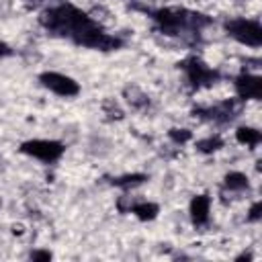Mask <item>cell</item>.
I'll return each instance as SVG.
<instances>
[{
  "label": "cell",
  "mask_w": 262,
  "mask_h": 262,
  "mask_svg": "<svg viewBox=\"0 0 262 262\" xmlns=\"http://www.w3.org/2000/svg\"><path fill=\"white\" fill-rule=\"evenodd\" d=\"M228 31L246 45H260L262 41V29L254 21H232L228 23Z\"/></svg>",
  "instance_id": "obj_1"
},
{
  "label": "cell",
  "mask_w": 262,
  "mask_h": 262,
  "mask_svg": "<svg viewBox=\"0 0 262 262\" xmlns=\"http://www.w3.org/2000/svg\"><path fill=\"white\" fill-rule=\"evenodd\" d=\"M23 152L35 156V158H39L43 162H54V160H58L60 156H62L64 148L60 144H56V142H43V139H37V142L25 144Z\"/></svg>",
  "instance_id": "obj_2"
},
{
  "label": "cell",
  "mask_w": 262,
  "mask_h": 262,
  "mask_svg": "<svg viewBox=\"0 0 262 262\" xmlns=\"http://www.w3.org/2000/svg\"><path fill=\"white\" fill-rule=\"evenodd\" d=\"M41 80H43V84L47 86L49 90H54V92H58L62 96H72V94L78 92V84L72 78H68V76L49 72V74H43Z\"/></svg>",
  "instance_id": "obj_3"
},
{
  "label": "cell",
  "mask_w": 262,
  "mask_h": 262,
  "mask_svg": "<svg viewBox=\"0 0 262 262\" xmlns=\"http://www.w3.org/2000/svg\"><path fill=\"white\" fill-rule=\"evenodd\" d=\"M238 92L242 98H258L262 92V82L252 76H242L238 80Z\"/></svg>",
  "instance_id": "obj_4"
},
{
  "label": "cell",
  "mask_w": 262,
  "mask_h": 262,
  "mask_svg": "<svg viewBox=\"0 0 262 262\" xmlns=\"http://www.w3.org/2000/svg\"><path fill=\"white\" fill-rule=\"evenodd\" d=\"M188 78H190V82H195V84H205V82H209V80L215 78V72L207 70L199 62H193V64L188 66Z\"/></svg>",
  "instance_id": "obj_5"
},
{
  "label": "cell",
  "mask_w": 262,
  "mask_h": 262,
  "mask_svg": "<svg viewBox=\"0 0 262 262\" xmlns=\"http://www.w3.org/2000/svg\"><path fill=\"white\" fill-rule=\"evenodd\" d=\"M190 213H193L195 223L207 221V215H209V199H207L205 195L197 197L193 203H190Z\"/></svg>",
  "instance_id": "obj_6"
},
{
  "label": "cell",
  "mask_w": 262,
  "mask_h": 262,
  "mask_svg": "<svg viewBox=\"0 0 262 262\" xmlns=\"http://www.w3.org/2000/svg\"><path fill=\"white\" fill-rule=\"evenodd\" d=\"M238 142L246 144V146H256L260 142V133L250 127H242V129H238Z\"/></svg>",
  "instance_id": "obj_7"
},
{
  "label": "cell",
  "mask_w": 262,
  "mask_h": 262,
  "mask_svg": "<svg viewBox=\"0 0 262 262\" xmlns=\"http://www.w3.org/2000/svg\"><path fill=\"white\" fill-rule=\"evenodd\" d=\"M225 184H228L230 188H236L238 190V188H244V186L248 184V178L244 176L242 172H230L228 176H225Z\"/></svg>",
  "instance_id": "obj_8"
},
{
  "label": "cell",
  "mask_w": 262,
  "mask_h": 262,
  "mask_svg": "<svg viewBox=\"0 0 262 262\" xmlns=\"http://www.w3.org/2000/svg\"><path fill=\"white\" fill-rule=\"evenodd\" d=\"M133 213H137L139 219H152V217H156V213H158V207L152 205V203H144V205H137L133 209Z\"/></svg>",
  "instance_id": "obj_9"
},
{
  "label": "cell",
  "mask_w": 262,
  "mask_h": 262,
  "mask_svg": "<svg viewBox=\"0 0 262 262\" xmlns=\"http://www.w3.org/2000/svg\"><path fill=\"white\" fill-rule=\"evenodd\" d=\"M217 148H221L219 137H209L205 142H199V150H203V152H215Z\"/></svg>",
  "instance_id": "obj_10"
},
{
  "label": "cell",
  "mask_w": 262,
  "mask_h": 262,
  "mask_svg": "<svg viewBox=\"0 0 262 262\" xmlns=\"http://www.w3.org/2000/svg\"><path fill=\"white\" fill-rule=\"evenodd\" d=\"M127 96H129V102L131 104H135V107H142V104H146L148 102V98L139 92L137 88H131V90H127Z\"/></svg>",
  "instance_id": "obj_11"
},
{
  "label": "cell",
  "mask_w": 262,
  "mask_h": 262,
  "mask_svg": "<svg viewBox=\"0 0 262 262\" xmlns=\"http://www.w3.org/2000/svg\"><path fill=\"white\" fill-rule=\"evenodd\" d=\"M170 137L174 139V142H186V139H190V131H186V129H172L170 131Z\"/></svg>",
  "instance_id": "obj_12"
},
{
  "label": "cell",
  "mask_w": 262,
  "mask_h": 262,
  "mask_svg": "<svg viewBox=\"0 0 262 262\" xmlns=\"http://www.w3.org/2000/svg\"><path fill=\"white\" fill-rule=\"evenodd\" d=\"M104 109H107V113H109L111 117H115V119H121V117H123V111H121L115 102H107V104H104Z\"/></svg>",
  "instance_id": "obj_13"
},
{
  "label": "cell",
  "mask_w": 262,
  "mask_h": 262,
  "mask_svg": "<svg viewBox=\"0 0 262 262\" xmlns=\"http://www.w3.org/2000/svg\"><path fill=\"white\" fill-rule=\"evenodd\" d=\"M144 176H139V174H135V176H125V178H119L117 184H137V182H142Z\"/></svg>",
  "instance_id": "obj_14"
},
{
  "label": "cell",
  "mask_w": 262,
  "mask_h": 262,
  "mask_svg": "<svg viewBox=\"0 0 262 262\" xmlns=\"http://www.w3.org/2000/svg\"><path fill=\"white\" fill-rule=\"evenodd\" d=\"M260 217V205L256 203L252 209H250V219H258Z\"/></svg>",
  "instance_id": "obj_15"
},
{
  "label": "cell",
  "mask_w": 262,
  "mask_h": 262,
  "mask_svg": "<svg viewBox=\"0 0 262 262\" xmlns=\"http://www.w3.org/2000/svg\"><path fill=\"white\" fill-rule=\"evenodd\" d=\"M33 258H35V260H49L51 254H49V252H37V254H33Z\"/></svg>",
  "instance_id": "obj_16"
},
{
  "label": "cell",
  "mask_w": 262,
  "mask_h": 262,
  "mask_svg": "<svg viewBox=\"0 0 262 262\" xmlns=\"http://www.w3.org/2000/svg\"><path fill=\"white\" fill-rule=\"evenodd\" d=\"M10 54V49H8V45H4V43H0V56H8Z\"/></svg>",
  "instance_id": "obj_17"
}]
</instances>
